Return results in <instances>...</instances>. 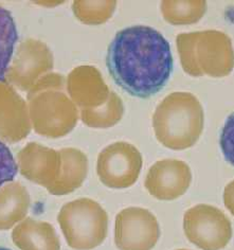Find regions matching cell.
<instances>
[{
	"label": "cell",
	"mask_w": 234,
	"mask_h": 250,
	"mask_svg": "<svg viewBox=\"0 0 234 250\" xmlns=\"http://www.w3.org/2000/svg\"><path fill=\"white\" fill-rule=\"evenodd\" d=\"M106 66L120 88L132 97L148 99L168 84L174 65L170 43L159 31L134 26L113 37Z\"/></svg>",
	"instance_id": "obj_1"
},
{
	"label": "cell",
	"mask_w": 234,
	"mask_h": 250,
	"mask_svg": "<svg viewBox=\"0 0 234 250\" xmlns=\"http://www.w3.org/2000/svg\"><path fill=\"white\" fill-rule=\"evenodd\" d=\"M205 115L193 93L173 92L164 98L153 115L157 140L174 151L192 147L204 130Z\"/></svg>",
	"instance_id": "obj_2"
},
{
	"label": "cell",
	"mask_w": 234,
	"mask_h": 250,
	"mask_svg": "<svg viewBox=\"0 0 234 250\" xmlns=\"http://www.w3.org/2000/svg\"><path fill=\"white\" fill-rule=\"evenodd\" d=\"M182 69L192 77L224 78L234 68L232 41L217 30L180 33L176 39Z\"/></svg>",
	"instance_id": "obj_3"
},
{
	"label": "cell",
	"mask_w": 234,
	"mask_h": 250,
	"mask_svg": "<svg viewBox=\"0 0 234 250\" xmlns=\"http://www.w3.org/2000/svg\"><path fill=\"white\" fill-rule=\"evenodd\" d=\"M59 222L68 245L75 250H90L101 245L107 235L108 217L102 207L90 199L67 204Z\"/></svg>",
	"instance_id": "obj_4"
},
{
	"label": "cell",
	"mask_w": 234,
	"mask_h": 250,
	"mask_svg": "<svg viewBox=\"0 0 234 250\" xmlns=\"http://www.w3.org/2000/svg\"><path fill=\"white\" fill-rule=\"evenodd\" d=\"M183 230L188 240L201 250H220L232 237L229 218L211 205H196L183 216Z\"/></svg>",
	"instance_id": "obj_5"
},
{
	"label": "cell",
	"mask_w": 234,
	"mask_h": 250,
	"mask_svg": "<svg viewBox=\"0 0 234 250\" xmlns=\"http://www.w3.org/2000/svg\"><path fill=\"white\" fill-rule=\"evenodd\" d=\"M159 237V223L150 211L129 207L117 215L115 242L119 250H151Z\"/></svg>",
	"instance_id": "obj_6"
},
{
	"label": "cell",
	"mask_w": 234,
	"mask_h": 250,
	"mask_svg": "<svg viewBox=\"0 0 234 250\" xmlns=\"http://www.w3.org/2000/svg\"><path fill=\"white\" fill-rule=\"evenodd\" d=\"M142 166L143 159L139 149L129 143L119 142L101 156L98 172L106 186L124 189L135 185Z\"/></svg>",
	"instance_id": "obj_7"
},
{
	"label": "cell",
	"mask_w": 234,
	"mask_h": 250,
	"mask_svg": "<svg viewBox=\"0 0 234 250\" xmlns=\"http://www.w3.org/2000/svg\"><path fill=\"white\" fill-rule=\"evenodd\" d=\"M191 183L192 172L187 162L163 159L150 167L144 186L149 194L159 201H173L185 194Z\"/></svg>",
	"instance_id": "obj_8"
},
{
	"label": "cell",
	"mask_w": 234,
	"mask_h": 250,
	"mask_svg": "<svg viewBox=\"0 0 234 250\" xmlns=\"http://www.w3.org/2000/svg\"><path fill=\"white\" fill-rule=\"evenodd\" d=\"M15 245L21 250H60L59 237L51 226L29 224L15 231Z\"/></svg>",
	"instance_id": "obj_9"
},
{
	"label": "cell",
	"mask_w": 234,
	"mask_h": 250,
	"mask_svg": "<svg viewBox=\"0 0 234 250\" xmlns=\"http://www.w3.org/2000/svg\"><path fill=\"white\" fill-rule=\"evenodd\" d=\"M161 13L164 20L172 24L197 22L204 16L206 1H162Z\"/></svg>",
	"instance_id": "obj_10"
},
{
	"label": "cell",
	"mask_w": 234,
	"mask_h": 250,
	"mask_svg": "<svg viewBox=\"0 0 234 250\" xmlns=\"http://www.w3.org/2000/svg\"><path fill=\"white\" fill-rule=\"evenodd\" d=\"M17 41L18 33L13 16L10 11L0 7V82L5 80Z\"/></svg>",
	"instance_id": "obj_11"
},
{
	"label": "cell",
	"mask_w": 234,
	"mask_h": 250,
	"mask_svg": "<svg viewBox=\"0 0 234 250\" xmlns=\"http://www.w3.org/2000/svg\"><path fill=\"white\" fill-rule=\"evenodd\" d=\"M219 146L225 160L234 167V111L227 118L220 130Z\"/></svg>",
	"instance_id": "obj_12"
},
{
	"label": "cell",
	"mask_w": 234,
	"mask_h": 250,
	"mask_svg": "<svg viewBox=\"0 0 234 250\" xmlns=\"http://www.w3.org/2000/svg\"><path fill=\"white\" fill-rule=\"evenodd\" d=\"M18 172V167L10 148L0 141V187L13 181Z\"/></svg>",
	"instance_id": "obj_13"
},
{
	"label": "cell",
	"mask_w": 234,
	"mask_h": 250,
	"mask_svg": "<svg viewBox=\"0 0 234 250\" xmlns=\"http://www.w3.org/2000/svg\"><path fill=\"white\" fill-rule=\"evenodd\" d=\"M224 204L234 215V180L228 184L224 190Z\"/></svg>",
	"instance_id": "obj_14"
},
{
	"label": "cell",
	"mask_w": 234,
	"mask_h": 250,
	"mask_svg": "<svg viewBox=\"0 0 234 250\" xmlns=\"http://www.w3.org/2000/svg\"><path fill=\"white\" fill-rule=\"evenodd\" d=\"M0 250H11V249H9V248H5V247H1V246H0Z\"/></svg>",
	"instance_id": "obj_15"
},
{
	"label": "cell",
	"mask_w": 234,
	"mask_h": 250,
	"mask_svg": "<svg viewBox=\"0 0 234 250\" xmlns=\"http://www.w3.org/2000/svg\"><path fill=\"white\" fill-rule=\"evenodd\" d=\"M177 250H189V249H177Z\"/></svg>",
	"instance_id": "obj_16"
}]
</instances>
